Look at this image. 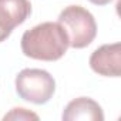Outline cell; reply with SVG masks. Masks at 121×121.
I'll list each match as a JSON object with an SVG mask.
<instances>
[{"instance_id":"cell-6","label":"cell","mask_w":121,"mask_h":121,"mask_svg":"<svg viewBox=\"0 0 121 121\" xmlns=\"http://www.w3.org/2000/svg\"><path fill=\"white\" fill-rule=\"evenodd\" d=\"M61 118L64 121H103L104 112L100 104L93 98L78 97L66 105Z\"/></svg>"},{"instance_id":"cell-5","label":"cell","mask_w":121,"mask_h":121,"mask_svg":"<svg viewBox=\"0 0 121 121\" xmlns=\"http://www.w3.org/2000/svg\"><path fill=\"white\" fill-rule=\"evenodd\" d=\"M90 67L104 77H120L121 74V44H103L90 56Z\"/></svg>"},{"instance_id":"cell-4","label":"cell","mask_w":121,"mask_h":121,"mask_svg":"<svg viewBox=\"0 0 121 121\" xmlns=\"http://www.w3.org/2000/svg\"><path fill=\"white\" fill-rule=\"evenodd\" d=\"M31 14L29 0H0V43Z\"/></svg>"},{"instance_id":"cell-8","label":"cell","mask_w":121,"mask_h":121,"mask_svg":"<svg viewBox=\"0 0 121 121\" xmlns=\"http://www.w3.org/2000/svg\"><path fill=\"white\" fill-rule=\"evenodd\" d=\"M93 4H97V6H105V4H110L112 0H88Z\"/></svg>"},{"instance_id":"cell-7","label":"cell","mask_w":121,"mask_h":121,"mask_svg":"<svg viewBox=\"0 0 121 121\" xmlns=\"http://www.w3.org/2000/svg\"><path fill=\"white\" fill-rule=\"evenodd\" d=\"M3 120H39V115L27 108H13L10 112H7Z\"/></svg>"},{"instance_id":"cell-1","label":"cell","mask_w":121,"mask_h":121,"mask_svg":"<svg viewBox=\"0 0 121 121\" xmlns=\"http://www.w3.org/2000/svg\"><path fill=\"white\" fill-rule=\"evenodd\" d=\"M20 46L24 56L41 61L60 60L70 47L69 36L58 22H44L24 31Z\"/></svg>"},{"instance_id":"cell-2","label":"cell","mask_w":121,"mask_h":121,"mask_svg":"<svg viewBox=\"0 0 121 121\" xmlns=\"http://www.w3.org/2000/svg\"><path fill=\"white\" fill-rule=\"evenodd\" d=\"M58 23L69 36V46L84 48L93 43L97 36V23L94 16L83 6H69L58 14Z\"/></svg>"},{"instance_id":"cell-3","label":"cell","mask_w":121,"mask_h":121,"mask_svg":"<svg viewBox=\"0 0 121 121\" xmlns=\"http://www.w3.org/2000/svg\"><path fill=\"white\" fill-rule=\"evenodd\" d=\"M56 81L53 76L41 69H24L16 76V93L24 101L46 104L54 95Z\"/></svg>"}]
</instances>
